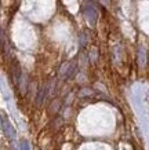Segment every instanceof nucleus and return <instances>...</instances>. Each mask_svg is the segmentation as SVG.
I'll return each instance as SVG.
<instances>
[{
	"label": "nucleus",
	"instance_id": "2",
	"mask_svg": "<svg viewBox=\"0 0 149 150\" xmlns=\"http://www.w3.org/2000/svg\"><path fill=\"white\" fill-rule=\"evenodd\" d=\"M50 86H51V84H44V86H43L40 90H39V92H37V96H36V103L37 105H41V103H43V100H44V98L47 96V94H48V91H50Z\"/></svg>",
	"mask_w": 149,
	"mask_h": 150
},
{
	"label": "nucleus",
	"instance_id": "4",
	"mask_svg": "<svg viewBox=\"0 0 149 150\" xmlns=\"http://www.w3.org/2000/svg\"><path fill=\"white\" fill-rule=\"evenodd\" d=\"M58 108H59V102H58V100H55L54 103H53V106H51V112H53V113H55V112L58 110Z\"/></svg>",
	"mask_w": 149,
	"mask_h": 150
},
{
	"label": "nucleus",
	"instance_id": "1",
	"mask_svg": "<svg viewBox=\"0 0 149 150\" xmlns=\"http://www.w3.org/2000/svg\"><path fill=\"white\" fill-rule=\"evenodd\" d=\"M0 123H1V128H3V132L6 134V137L10 138V139H15L17 132H15L13 124L10 123L9 117L4 113H0Z\"/></svg>",
	"mask_w": 149,
	"mask_h": 150
},
{
	"label": "nucleus",
	"instance_id": "3",
	"mask_svg": "<svg viewBox=\"0 0 149 150\" xmlns=\"http://www.w3.org/2000/svg\"><path fill=\"white\" fill-rule=\"evenodd\" d=\"M19 149L21 150H31V147H29V142H28L26 139H22V141L19 142Z\"/></svg>",
	"mask_w": 149,
	"mask_h": 150
}]
</instances>
